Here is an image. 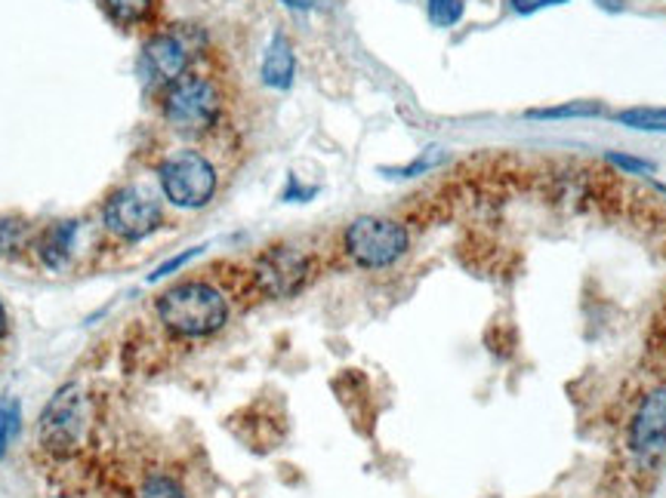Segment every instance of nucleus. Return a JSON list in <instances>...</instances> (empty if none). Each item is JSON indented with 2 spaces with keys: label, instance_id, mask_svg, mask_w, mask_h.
Listing matches in <instances>:
<instances>
[{
  "label": "nucleus",
  "instance_id": "obj_1",
  "mask_svg": "<svg viewBox=\"0 0 666 498\" xmlns=\"http://www.w3.org/2000/svg\"><path fill=\"white\" fill-rule=\"evenodd\" d=\"M158 317L176 336L198 339L226 327L229 305L210 284H179L158 299Z\"/></svg>",
  "mask_w": 666,
  "mask_h": 498
},
{
  "label": "nucleus",
  "instance_id": "obj_2",
  "mask_svg": "<svg viewBox=\"0 0 666 498\" xmlns=\"http://www.w3.org/2000/svg\"><path fill=\"white\" fill-rule=\"evenodd\" d=\"M407 243L410 237L405 225L379 215H362L346 229V253L362 268H389L405 256Z\"/></svg>",
  "mask_w": 666,
  "mask_h": 498
},
{
  "label": "nucleus",
  "instance_id": "obj_3",
  "mask_svg": "<svg viewBox=\"0 0 666 498\" xmlns=\"http://www.w3.org/2000/svg\"><path fill=\"white\" fill-rule=\"evenodd\" d=\"M160 186L174 206L201 210L217 194V170L198 151H179L160 167Z\"/></svg>",
  "mask_w": 666,
  "mask_h": 498
},
{
  "label": "nucleus",
  "instance_id": "obj_4",
  "mask_svg": "<svg viewBox=\"0 0 666 498\" xmlns=\"http://www.w3.org/2000/svg\"><path fill=\"white\" fill-rule=\"evenodd\" d=\"M167 120L174 124L179 133H207L217 124L219 117V93L217 86L204 77H179L167 89Z\"/></svg>",
  "mask_w": 666,
  "mask_h": 498
},
{
  "label": "nucleus",
  "instance_id": "obj_5",
  "mask_svg": "<svg viewBox=\"0 0 666 498\" xmlns=\"http://www.w3.org/2000/svg\"><path fill=\"white\" fill-rule=\"evenodd\" d=\"M102 219L112 234L124 237V241H143L148 234H155L164 222L158 200H152L139 188H121L112 200L105 203Z\"/></svg>",
  "mask_w": 666,
  "mask_h": 498
},
{
  "label": "nucleus",
  "instance_id": "obj_6",
  "mask_svg": "<svg viewBox=\"0 0 666 498\" xmlns=\"http://www.w3.org/2000/svg\"><path fill=\"white\" fill-rule=\"evenodd\" d=\"M309 277H312V262H309L305 253L293 250V246H272L257 262V284L272 299L296 296Z\"/></svg>",
  "mask_w": 666,
  "mask_h": 498
},
{
  "label": "nucleus",
  "instance_id": "obj_7",
  "mask_svg": "<svg viewBox=\"0 0 666 498\" xmlns=\"http://www.w3.org/2000/svg\"><path fill=\"white\" fill-rule=\"evenodd\" d=\"M629 446L638 456H657L666 446V388H654L642 400L629 427Z\"/></svg>",
  "mask_w": 666,
  "mask_h": 498
},
{
  "label": "nucleus",
  "instance_id": "obj_8",
  "mask_svg": "<svg viewBox=\"0 0 666 498\" xmlns=\"http://www.w3.org/2000/svg\"><path fill=\"white\" fill-rule=\"evenodd\" d=\"M81 434V398L74 388L59 391L41 415V437L50 449H69Z\"/></svg>",
  "mask_w": 666,
  "mask_h": 498
},
{
  "label": "nucleus",
  "instance_id": "obj_9",
  "mask_svg": "<svg viewBox=\"0 0 666 498\" xmlns=\"http://www.w3.org/2000/svg\"><path fill=\"white\" fill-rule=\"evenodd\" d=\"M145 65H148V72L160 77V81H179L183 72H186V65H189V50H186V43L179 41L176 34H158V38H152L148 46H145Z\"/></svg>",
  "mask_w": 666,
  "mask_h": 498
},
{
  "label": "nucleus",
  "instance_id": "obj_10",
  "mask_svg": "<svg viewBox=\"0 0 666 498\" xmlns=\"http://www.w3.org/2000/svg\"><path fill=\"white\" fill-rule=\"evenodd\" d=\"M293 72H296V59H293V46L284 34H275L266 56H262V84L275 86V89H290L293 84Z\"/></svg>",
  "mask_w": 666,
  "mask_h": 498
},
{
  "label": "nucleus",
  "instance_id": "obj_11",
  "mask_svg": "<svg viewBox=\"0 0 666 498\" xmlns=\"http://www.w3.org/2000/svg\"><path fill=\"white\" fill-rule=\"evenodd\" d=\"M74 234H77V225L74 222H62L56 229H50L41 241V258H44L50 268H62L69 256H72L74 246Z\"/></svg>",
  "mask_w": 666,
  "mask_h": 498
},
{
  "label": "nucleus",
  "instance_id": "obj_12",
  "mask_svg": "<svg viewBox=\"0 0 666 498\" xmlns=\"http://www.w3.org/2000/svg\"><path fill=\"white\" fill-rule=\"evenodd\" d=\"M617 124L645 133H666V108H626L617 115Z\"/></svg>",
  "mask_w": 666,
  "mask_h": 498
},
{
  "label": "nucleus",
  "instance_id": "obj_13",
  "mask_svg": "<svg viewBox=\"0 0 666 498\" xmlns=\"http://www.w3.org/2000/svg\"><path fill=\"white\" fill-rule=\"evenodd\" d=\"M605 108L595 105V102H568V105H559V108H537V112H528V117L534 120H562V117H595L602 115Z\"/></svg>",
  "mask_w": 666,
  "mask_h": 498
},
{
  "label": "nucleus",
  "instance_id": "obj_14",
  "mask_svg": "<svg viewBox=\"0 0 666 498\" xmlns=\"http://www.w3.org/2000/svg\"><path fill=\"white\" fill-rule=\"evenodd\" d=\"M19 403L15 400H0V456L13 446L15 434H19Z\"/></svg>",
  "mask_w": 666,
  "mask_h": 498
},
{
  "label": "nucleus",
  "instance_id": "obj_15",
  "mask_svg": "<svg viewBox=\"0 0 666 498\" xmlns=\"http://www.w3.org/2000/svg\"><path fill=\"white\" fill-rule=\"evenodd\" d=\"M429 19L438 29H450L464 19V0H429Z\"/></svg>",
  "mask_w": 666,
  "mask_h": 498
},
{
  "label": "nucleus",
  "instance_id": "obj_16",
  "mask_svg": "<svg viewBox=\"0 0 666 498\" xmlns=\"http://www.w3.org/2000/svg\"><path fill=\"white\" fill-rule=\"evenodd\" d=\"M139 498H186V492H183V486L176 484L174 477H167V474H152L143 484Z\"/></svg>",
  "mask_w": 666,
  "mask_h": 498
},
{
  "label": "nucleus",
  "instance_id": "obj_17",
  "mask_svg": "<svg viewBox=\"0 0 666 498\" xmlns=\"http://www.w3.org/2000/svg\"><path fill=\"white\" fill-rule=\"evenodd\" d=\"M441 160H445V151H441V148H429V151H423L414 163H407V167H402V170H389V172L392 176H398V179H414V176H420V172L438 167Z\"/></svg>",
  "mask_w": 666,
  "mask_h": 498
},
{
  "label": "nucleus",
  "instance_id": "obj_18",
  "mask_svg": "<svg viewBox=\"0 0 666 498\" xmlns=\"http://www.w3.org/2000/svg\"><path fill=\"white\" fill-rule=\"evenodd\" d=\"M25 246V229L13 219H0V253H15Z\"/></svg>",
  "mask_w": 666,
  "mask_h": 498
},
{
  "label": "nucleus",
  "instance_id": "obj_19",
  "mask_svg": "<svg viewBox=\"0 0 666 498\" xmlns=\"http://www.w3.org/2000/svg\"><path fill=\"white\" fill-rule=\"evenodd\" d=\"M108 3V10L117 15V19H124V22H133V19H139V15L148 10V0H105Z\"/></svg>",
  "mask_w": 666,
  "mask_h": 498
},
{
  "label": "nucleus",
  "instance_id": "obj_20",
  "mask_svg": "<svg viewBox=\"0 0 666 498\" xmlns=\"http://www.w3.org/2000/svg\"><path fill=\"white\" fill-rule=\"evenodd\" d=\"M608 160L614 163V167H621V170H626V172H654V163H648V160H638V157L608 155Z\"/></svg>",
  "mask_w": 666,
  "mask_h": 498
},
{
  "label": "nucleus",
  "instance_id": "obj_21",
  "mask_svg": "<svg viewBox=\"0 0 666 498\" xmlns=\"http://www.w3.org/2000/svg\"><path fill=\"white\" fill-rule=\"evenodd\" d=\"M568 0H512V10L522 15H531L537 10H543V7H562Z\"/></svg>",
  "mask_w": 666,
  "mask_h": 498
},
{
  "label": "nucleus",
  "instance_id": "obj_22",
  "mask_svg": "<svg viewBox=\"0 0 666 498\" xmlns=\"http://www.w3.org/2000/svg\"><path fill=\"white\" fill-rule=\"evenodd\" d=\"M198 253H201V250H186V253H183V256H176V258H170V262H164V265H160V268L155 271V274H152V280H160V277H167V274H170V271L183 268V265H186V262H189V258L198 256Z\"/></svg>",
  "mask_w": 666,
  "mask_h": 498
},
{
  "label": "nucleus",
  "instance_id": "obj_23",
  "mask_svg": "<svg viewBox=\"0 0 666 498\" xmlns=\"http://www.w3.org/2000/svg\"><path fill=\"white\" fill-rule=\"evenodd\" d=\"M284 7H290V10H319V7H324L327 0H281Z\"/></svg>",
  "mask_w": 666,
  "mask_h": 498
},
{
  "label": "nucleus",
  "instance_id": "obj_24",
  "mask_svg": "<svg viewBox=\"0 0 666 498\" xmlns=\"http://www.w3.org/2000/svg\"><path fill=\"white\" fill-rule=\"evenodd\" d=\"M7 332V311H3V305H0V336Z\"/></svg>",
  "mask_w": 666,
  "mask_h": 498
},
{
  "label": "nucleus",
  "instance_id": "obj_25",
  "mask_svg": "<svg viewBox=\"0 0 666 498\" xmlns=\"http://www.w3.org/2000/svg\"><path fill=\"white\" fill-rule=\"evenodd\" d=\"M602 7H608V10H617V7H621V0H602Z\"/></svg>",
  "mask_w": 666,
  "mask_h": 498
}]
</instances>
